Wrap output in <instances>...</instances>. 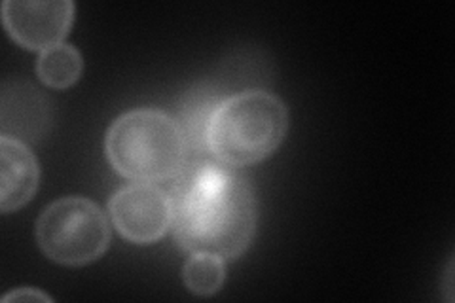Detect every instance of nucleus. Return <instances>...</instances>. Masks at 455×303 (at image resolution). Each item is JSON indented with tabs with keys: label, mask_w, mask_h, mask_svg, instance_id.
I'll list each match as a JSON object with an SVG mask.
<instances>
[{
	"label": "nucleus",
	"mask_w": 455,
	"mask_h": 303,
	"mask_svg": "<svg viewBox=\"0 0 455 303\" xmlns=\"http://www.w3.org/2000/svg\"><path fill=\"white\" fill-rule=\"evenodd\" d=\"M82 55L70 44H57L40 52L36 61V75L48 88L67 90L82 76Z\"/></svg>",
	"instance_id": "nucleus-9"
},
{
	"label": "nucleus",
	"mask_w": 455,
	"mask_h": 303,
	"mask_svg": "<svg viewBox=\"0 0 455 303\" xmlns=\"http://www.w3.org/2000/svg\"><path fill=\"white\" fill-rule=\"evenodd\" d=\"M38 162L27 144L0 137V211H18L33 199L38 187Z\"/></svg>",
	"instance_id": "nucleus-7"
},
{
	"label": "nucleus",
	"mask_w": 455,
	"mask_h": 303,
	"mask_svg": "<svg viewBox=\"0 0 455 303\" xmlns=\"http://www.w3.org/2000/svg\"><path fill=\"white\" fill-rule=\"evenodd\" d=\"M4 303L8 301H53L48 294L36 291V288H18L3 298Z\"/></svg>",
	"instance_id": "nucleus-11"
},
{
	"label": "nucleus",
	"mask_w": 455,
	"mask_h": 303,
	"mask_svg": "<svg viewBox=\"0 0 455 303\" xmlns=\"http://www.w3.org/2000/svg\"><path fill=\"white\" fill-rule=\"evenodd\" d=\"M36 241L42 252L57 264H90L108 249V219L90 199L63 197L40 214Z\"/></svg>",
	"instance_id": "nucleus-4"
},
{
	"label": "nucleus",
	"mask_w": 455,
	"mask_h": 303,
	"mask_svg": "<svg viewBox=\"0 0 455 303\" xmlns=\"http://www.w3.org/2000/svg\"><path fill=\"white\" fill-rule=\"evenodd\" d=\"M289 129L283 100L267 92L251 90L222 100L212 110L205 142L222 165L245 167L274 154Z\"/></svg>",
	"instance_id": "nucleus-2"
},
{
	"label": "nucleus",
	"mask_w": 455,
	"mask_h": 303,
	"mask_svg": "<svg viewBox=\"0 0 455 303\" xmlns=\"http://www.w3.org/2000/svg\"><path fill=\"white\" fill-rule=\"evenodd\" d=\"M226 167L199 165L180 171L171 197V227L179 247L190 254H215L224 262L243 254L256 232L252 187Z\"/></svg>",
	"instance_id": "nucleus-1"
},
{
	"label": "nucleus",
	"mask_w": 455,
	"mask_h": 303,
	"mask_svg": "<svg viewBox=\"0 0 455 303\" xmlns=\"http://www.w3.org/2000/svg\"><path fill=\"white\" fill-rule=\"evenodd\" d=\"M108 211L114 227L139 244L162 239L173 222V201L152 182L122 187L110 199Z\"/></svg>",
	"instance_id": "nucleus-5"
},
{
	"label": "nucleus",
	"mask_w": 455,
	"mask_h": 303,
	"mask_svg": "<svg viewBox=\"0 0 455 303\" xmlns=\"http://www.w3.org/2000/svg\"><path fill=\"white\" fill-rule=\"evenodd\" d=\"M187 135L160 110H133L114 122L105 139L112 167L137 182L173 179L187 160Z\"/></svg>",
	"instance_id": "nucleus-3"
},
{
	"label": "nucleus",
	"mask_w": 455,
	"mask_h": 303,
	"mask_svg": "<svg viewBox=\"0 0 455 303\" xmlns=\"http://www.w3.org/2000/svg\"><path fill=\"white\" fill-rule=\"evenodd\" d=\"M182 279L192 294H197V296L217 294L226 279L224 259L215 254L196 252L188 258V262L184 264Z\"/></svg>",
	"instance_id": "nucleus-10"
},
{
	"label": "nucleus",
	"mask_w": 455,
	"mask_h": 303,
	"mask_svg": "<svg viewBox=\"0 0 455 303\" xmlns=\"http://www.w3.org/2000/svg\"><path fill=\"white\" fill-rule=\"evenodd\" d=\"M52 108L48 99L33 85L16 84L3 93V135L18 140H36L48 132Z\"/></svg>",
	"instance_id": "nucleus-8"
},
{
	"label": "nucleus",
	"mask_w": 455,
	"mask_h": 303,
	"mask_svg": "<svg viewBox=\"0 0 455 303\" xmlns=\"http://www.w3.org/2000/svg\"><path fill=\"white\" fill-rule=\"evenodd\" d=\"M73 20L75 4L70 0H6L3 4V21L8 35L28 50L44 52L61 44Z\"/></svg>",
	"instance_id": "nucleus-6"
}]
</instances>
